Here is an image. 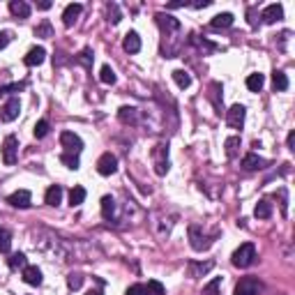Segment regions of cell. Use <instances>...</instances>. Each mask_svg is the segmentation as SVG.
<instances>
[{
  "instance_id": "1",
  "label": "cell",
  "mask_w": 295,
  "mask_h": 295,
  "mask_svg": "<svg viewBox=\"0 0 295 295\" xmlns=\"http://www.w3.org/2000/svg\"><path fill=\"white\" fill-rule=\"evenodd\" d=\"M231 258H233L235 268H249V265L256 260V247L251 245V242H245V245H240L233 251Z\"/></svg>"
},
{
  "instance_id": "2",
  "label": "cell",
  "mask_w": 295,
  "mask_h": 295,
  "mask_svg": "<svg viewBox=\"0 0 295 295\" xmlns=\"http://www.w3.org/2000/svg\"><path fill=\"white\" fill-rule=\"evenodd\" d=\"M16 159H19V139L14 134H10L3 141V161L7 166H12V164H16Z\"/></svg>"
},
{
  "instance_id": "3",
  "label": "cell",
  "mask_w": 295,
  "mask_h": 295,
  "mask_svg": "<svg viewBox=\"0 0 295 295\" xmlns=\"http://www.w3.org/2000/svg\"><path fill=\"white\" fill-rule=\"evenodd\" d=\"M60 143H62V148H65L67 155H79V152L83 150V141H81V136L74 134V132H62Z\"/></svg>"
},
{
  "instance_id": "4",
  "label": "cell",
  "mask_w": 295,
  "mask_h": 295,
  "mask_svg": "<svg viewBox=\"0 0 295 295\" xmlns=\"http://www.w3.org/2000/svg\"><path fill=\"white\" fill-rule=\"evenodd\" d=\"M245 115H247V109L242 104H233L228 111H226V122H228L233 129H240L245 125Z\"/></svg>"
},
{
  "instance_id": "5",
  "label": "cell",
  "mask_w": 295,
  "mask_h": 295,
  "mask_svg": "<svg viewBox=\"0 0 295 295\" xmlns=\"http://www.w3.org/2000/svg\"><path fill=\"white\" fill-rule=\"evenodd\" d=\"M19 113H21V102H19V97H12V100H7V104L0 109V122L16 120Z\"/></svg>"
},
{
  "instance_id": "6",
  "label": "cell",
  "mask_w": 295,
  "mask_h": 295,
  "mask_svg": "<svg viewBox=\"0 0 295 295\" xmlns=\"http://www.w3.org/2000/svg\"><path fill=\"white\" fill-rule=\"evenodd\" d=\"M115 171H118V159H115V155L104 152V155L97 159V173L100 175H113Z\"/></svg>"
},
{
  "instance_id": "7",
  "label": "cell",
  "mask_w": 295,
  "mask_h": 295,
  "mask_svg": "<svg viewBox=\"0 0 295 295\" xmlns=\"http://www.w3.org/2000/svg\"><path fill=\"white\" fill-rule=\"evenodd\" d=\"M189 240H191V247H194L196 251H205L208 247L212 245V238H205V235H201L199 226H189Z\"/></svg>"
},
{
  "instance_id": "8",
  "label": "cell",
  "mask_w": 295,
  "mask_h": 295,
  "mask_svg": "<svg viewBox=\"0 0 295 295\" xmlns=\"http://www.w3.org/2000/svg\"><path fill=\"white\" fill-rule=\"evenodd\" d=\"M260 290V284L254 279V277H245V279L238 281L235 286V293L233 295H258Z\"/></svg>"
},
{
  "instance_id": "9",
  "label": "cell",
  "mask_w": 295,
  "mask_h": 295,
  "mask_svg": "<svg viewBox=\"0 0 295 295\" xmlns=\"http://www.w3.org/2000/svg\"><path fill=\"white\" fill-rule=\"evenodd\" d=\"M7 203L14 205V208H21V210H25V208H30L32 196H30V191H28V189H19V191H14V194L7 196Z\"/></svg>"
},
{
  "instance_id": "10",
  "label": "cell",
  "mask_w": 295,
  "mask_h": 295,
  "mask_svg": "<svg viewBox=\"0 0 295 295\" xmlns=\"http://www.w3.org/2000/svg\"><path fill=\"white\" fill-rule=\"evenodd\" d=\"M260 19H263V23H277L279 19H284V7L279 3H272L260 12Z\"/></svg>"
},
{
  "instance_id": "11",
  "label": "cell",
  "mask_w": 295,
  "mask_h": 295,
  "mask_svg": "<svg viewBox=\"0 0 295 295\" xmlns=\"http://www.w3.org/2000/svg\"><path fill=\"white\" fill-rule=\"evenodd\" d=\"M155 21H157V25H159L161 30H166V32L180 30V21L175 19V16H171V14H164V12L155 14Z\"/></svg>"
},
{
  "instance_id": "12",
  "label": "cell",
  "mask_w": 295,
  "mask_h": 295,
  "mask_svg": "<svg viewBox=\"0 0 295 295\" xmlns=\"http://www.w3.org/2000/svg\"><path fill=\"white\" fill-rule=\"evenodd\" d=\"M44 58H46L44 46H35V49H30L28 53H25L23 62H25L28 67H37V65H42V62H44Z\"/></svg>"
},
{
  "instance_id": "13",
  "label": "cell",
  "mask_w": 295,
  "mask_h": 295,
  "mask_svg": "<svg viewBox=\"0 0 295 295\" xmlns=\"http://www.w3.org/2000/svg\"><path fill=\"white\" fill-rule=\"evenodd\" d=\"M81 12H83V5H79V3H72V5L65 7V12H62V23L70 28V25L76 23V19L81 16Z\"/></svg>"
},
{
  "instance_id": "14",
  "label": "cell",
  "mask_w": 295,
  "mask_h": 295,
  "mask_svg": "<svg viewBox=\"0 0 295 295\" xmlns=\"http://www.w3.org/2000/svg\"><path fill=\"white\" fill-rule=\"evenodd\" d=\"M23 281L28 286H40L42 284V270L37 265H25L23 268Z\"/></svg>"
},
{
  "instance_id": "15",
  "label": "cell",
  "mask_w": 295,
  "mask_h": 295,
  "mask_svg": "<svg viewBox=\"0 0 295 295\" xmlns=\"http://www.w3.org/2000/svg\"><path fill=\"white\" fill-rule=\"evenodd\" d=\"M122 49H125L127 53H139V51H141V37H139V32H134V30L127 32L125 40H122Z\"/></svg>"
},
{
  "instance_id": "16",
  "label": "cell",
  "mask_w": 295,
  "mask_h": 295,
  "mask_svg": "<svg viewBox=\"0 0 295 295\" xmlns=\"http://www.w3.org/2000/svg\"><path fill=\"white\" fill-rule=\"evenodd\" d=\"M265 166V159L263 157H258L256 152H249V155L242 157V169L245 171H258Z\"/></svg>"
},
{
  "instance_id": "17",
  "label": "cell",
  "mask_w": 295,
  "mask_h": 295,
  "mask_svg": "<svg viewBox=\"0 0 295 295\" xmlns=\"http://www.w3.org/2000/svg\"><path fill=\"white\" fill-rule=\"evenodd\" d=\"M231 25H233V14L231 12H221V14H217L210 21V28H215V30H224V28H231Z\"/></svg>"
},
{
  "instance_id": "18",
  "label": "cell",
  "mask_w": 295,
  "mask_h": 295,
  "mask_svg": "<svg viewBox=\"0 0 295 295\" xmlns=\"http://www.w3.org/2000/svg\"><path fill=\"white\" fill-rule=\"evenodd\" d=\"M10 12L14 16H19V19H28V16H30V5H28V3H23V0H12V3H10Z\"/></svg>"
},
{
  "instance_id": "19",
  "label": "cell",
  "mask_w": 295,
  "mask_h": 295,
  "mask_svg": "<svg viewBox=\"0 0 295 295\" xmlns=\"http://www.w3.org/2000/svg\"><path fill=\"white\" fill-rule=\"evenodd\" d=\"M44 201L49 205H60V201H62V187L60 185H51L49 189H46V194H44Z\"/></svg>"
},
{
  "instance_id": "20",
  "label": "cell",
  "mask_w": 295,
  "mask_h": 295,
  "mask_svg": "<svg viewBox=\"0 0 295 295\" xmlns=\"http://www.w3.org/2000/svg\"><path fill=\"white\" fill-rule=\"evenodd\" d=\"M254 215L258 217V219H270V215H272V203L268 199H260L258 203H256V208H254Z\"/></svg>"
},
{
  "instance_id": "21",
  "label": "cell",
  "mask_w": 295,
  "mask_h": 295,
  "mask_svg": "<svg viewBox=\"0 0 295 295\" xmlns=\"http://www.w3.org/2000/svg\"><path fill=\"white\" fill-rule=\"evenodd\" d=\"M219 92H221V85L219 83H212L210 85V92H208V97H210V102H212V106H215L217 113H221V111H224V104H221Z\"/></svg>"
},
{
  "instance_id": "22",
  "label": "cell",
  "mask_w": 295,
  "mask_h": 295,
  "mask_svg": "<svg viewBox=\"0 0 295 295\" xmlns=\"http://www.w3.org/2000/svg\"><path fill=\"white\" fill-rule=\"evenodd\" d=\"M118 115H120V120L125 122H132V125H136V120H139V111L134 109V106H122L120 111H118Z\"/></svg>"
},
{
  "instance_id": "23",
  "label": "cell",
  "mask_w": 295,
  "mask_h": 295,
  "mask_svg": "<svg viewBox=\"0 0 295 295\" xmlns=\"http://www.w3.org/2000/svg\"><path fill=\"white\" fill-rule=\"evenodd\" d=\"M265 85V76L263 74H249L247 76V88H249L251 92H260Z\"/></svg>"
},
{
  "instance_id": "24",
  "label": "cell",
  "mask_w": 295,
  "mask_h": 295,
  "mask_svg": "<svg viewBox=\"0 0 295 295\" xmlns=\"http://www.w3.org/2000/svg\"><path fill=\"white\" fill-rule=\"evenodd\" d=\"M224 148H226V157L233 159V157L238 155V150H240V136H231V139H226Z\"/></svg>"
},
{
  "instance_id": "25",
  "label": "cell",
  "mask_w": 295,
  "mask_h": 295,
  "mask_svg": "<svg viewBox=\"0 0 295 295\" xmlns=\"http://www.w3.org/2000/svg\"><path fill=\"white\" fill-rule=\"evenodd\" d=\"M173 81L178 83V88H182V90L191 85V76L187 74L185 70H175V72H173Z\"/></svg>"
},
{
  "instance_id": "26",
  "label": "cell",
  "mask_w": 295,
  "mask_h": 295,
  "mask_svg": "<svg viewBox=\"0 0 295 295\" xmlns=\"http://www.w3.org/2000/svg\"><path fill=\"white\" fill-rule=\"evenodd\" d=\"M83 201H85V189L76 185L74 189L70 191V205H72V208H76V205H81Z\"/></svg>"
},
{
  "instance_id": "27",
  "label": "cell",
  "mask_w": 295,
  "mask_h": 295,
  "mask_svg": "<svg viewBox=\"0 0 295 295\" xmlns=\"http://www.w3.org/2000/svg\"><path fill=\"white\" fill-rule=\"evenodd\" d=\"M203 295H221V277H215L210 284H205Z\"/></svg>"
},
{
  "instance_id": "28",
  "label": "cell",
  "mask_w": 295,
  "mask_h": 295,
  "mask_svg": "<svg viewBox=\"0 0 295 295\" xmlns=\"http://www.w3.org/2000/svg\"><path fill=\"white\" fill-rule=\"evenodd\" d=\"M272 85H275V90H279V92L288 88V79H286L284 72H275V74H272Z\"/></svg>"
},
{
  "instance_id": "29",
  "label": "cell",
  "mask_w": 295,
  "mask_h": 295,
  "mask_svg": "<svg viewBox=\"0 0 295 295\" xmlns=\"http://www.w3.org/2000/svg\"><path fill=\"white\" fill-rule=\"evenodd\" d=\"M113 212H115V201L111 199V196H104V199H102V215H104L106 219H111Z\"/></svg>"
},
{
  "instance_id": "30",
  "label": "cell",
  "mask_w": 295,
  "mask_h": 295,
  "mask_svg": "<svg viewBox=\"0 0 295 295\" xmlns=\"http://www.w3.org/2000/svg\"><path fill=\"white\" fill-rule=\"evenodd\" d=\"M100 81H102V83H106V85H113L115 83V72L111 70L109 65H104V67H102V72H100Z\"/></svg>"
},
{
  "instance_id": "31",
  "label": "cell",
  "mask_w": 295,
  "mask_h": 295,
  "mask_svg": "<svg viewBox=\"0 0 295 295\" xmlns=\"http://www.w3.org/2000/svg\"><path fill=\"white\" fill-rule=\"evenodd\" d=\"M25 265H28L25 254H21V251H19V254H12L10 256V268H12V270H16V268H21V270H23Z\"/></svg>"
},
{
  "instance_id": "32",
  "label": "cell",
  "mask_w": 295,
  "mask_h": 295,
  "mask_svg": "<svg viewBox=\"0 0 295 295\" xmlns=\"http://www.w3.org/2000/svg\"><path fill=\"white\" fill-rule=\"evenodd\" d=\"M12 247V235L5 228H0V254H7Z\"/></svg>"
},
{
  "instance_id": "33",
  "label": "cell",
  "mask_w": 295,
  "mask_h": 295,
  "mask_svg": "<svg viewBox=\"0 0 295 295\" xmlns=\"http://www.w3.org/2000/svg\"><path fill=\"white\" fill-rule=\"evenodd\" d=\"M106 14H109V21L111 23H120V19H122V14H120V7L115 5V3H111L109 7H106Z\"/></svg>"
},
{
  "instance_id": "34",
  "label": "cell",
  "mask_w": 295,
  "mask_h": 295,
  "mask_svg": "<svg viewBox=\"0 0 295 295\" xmlns=\"http://www.w3.org/2000/svg\"><path fill=\"white\" fill-rule=\"evenodd\" d=\"M145 288H148V293H150V295H166L164 284H161V281H157V279H150Z\"/></svg>"
},
{
  "instance_id": "35",
  "label": "cell",
  "mask_w": 295,
  "mask_h": 295,
  "mask_svg": "<svg viewBox=\"0 0 295 295\" xmlns=\"http://www.w3.org/2000/svg\"><path fill=\"white\" fill-rule=\"evenodd\" d=\"M76 60H79L81 65L85 67V70H92V51H90V49H83V51H81V55L76 58Z\"/></svg>"
},
{
  "instance_id": "36",
  "label": "cell",
  "mask_w": 295,
  "mask_h": 295,
  "mask_svg": "<svg viewBox=\"0 0 295 295\" xmlns=\"http://www.w3.org/2000/svg\"><path fill=\"white\" fill-rule=\"evenodd\" d=\"M60 161L67 166V169H79V155H67V152H62L60 155Z\"/></svg>"
},
{
  "instance_id": "37",
  "label": "cell",
  "mask_w": 295,
  "mask_h": 295,
  "mask_svg": "<svg viewBox=\"0 0 295 295\" xmlns=\"http://www.w3.org/2000/svg\"><path fill=\"white\" fill-rule=\"evenodd\" d=\"M35 35L37 37H44V40H46V37H53V30H51V23H49V21H44L42 25H37V28H35Z\"/></svg>"
},
{
  "instance_id": "38",
  "label": "cell",
  "mask_w": 295,
  "mask_h": 295,
  "mask_svg": "<svg viewBox=\"0 0 295 295\" xmlns=\"http://www.w3.org/2000/svg\"><path fill=\"white\" fill-rule=\"evenodd\" d=\"M67 286H70L72 290H79L81 286H83V275H79V272H76V275H70L67 277Z\"/></svg>"
},
{
  "instance_id": "39",
  "label": "cell",
  "mask_w": 295,
  "mask_h": 295,
  "mask_svg": "<svg viewBox=\"0 0 295 295\" xmlns=\"http://www.w3.org/2000/svg\"><path fill=\"white\" fill-rule=\"evenodd\" d=\"M49 129H51L49 122H46V120H40V122L35 125V136H37V139H44V136L49 134Z\"/></svg>"
},
{
  "instance_id": "40",
  "label": "cell",
  "mask_w": 295,
  "mask_h": 295,
  "mask_svg": "<svg viewBox=\"0 0 295 295\" xmlns=\"http://www.w3.org/2000/svg\"><path fill=\"white\" fill-rule=\"evenodd\" d=\"M210 268H212V263H205V265L191 263V265H189V277H199V272H208Z\"/></svg>"
},
{
  "instance_id": "41",
  "label": "cell",
  "mask_w": 295,
  "mask_h": 295,
  "mask_svg": "<svg viewBox=\"0 0 295 295\" xmlns=\"http://www.w3.org/2000/svg\"><path fill=\"white\" fill-rule=\"evenodd\" d=\"M25 88V83H12V85H3L0 88V95H10V92H19V90H23Z\"/></svg>"
},
{
  "instance_id": "42",
  "label": "cell",
  "mask_w": 295,
  "mask_h": 295,
  "mask_svg": "<svg viewBox=\"0 0 295 295\" xmlns=\"http://www.w3.org/2000/svg\"><path fill=\"white\" fill-rule=\"evenodd\" d=\"M125 295H150V293H148V288H145L143 284H134V286H129V288H127Z\"/></svg>"
},
{
  "instance_id": "43",
  "label": "cell",
  "mask_w": 295,
  "mask_h": 295,
  "mask_svg": "<svg viewBox=\"0 0 295 295\" xmlns=\"http://www.w3.org/2000/svg\"><path fill=\"white\" fill-rule=\"evenodd\" d=\"M12 42V32H0V49H5Z\"/></svg>"
},
{
  "instance_id": "44",
  "label": "cell",
  "mask_w": 295,
  "mask_h": 295,
  "mask_svg": "<svg viewBox=\"0 0 295 295\" xmlns=\"http://www.w3.org/2000/svg\"><path fill=\"white\" fill-rule=\"evenodd\" d=\"M286 143H288V150H295V132H290V134H288Z\"/></svg>"
},
{
  "instance_id": "45",
  "label": "cell",
  "mask_w": 295,
  "mask_h": 295,
  "mask_svg": "<svg viewBox=\"0 0 295 295\" xmlns=\"http://www.w3.org/2000/svg\"><path fill=\"white\" fill-rule=\"evenodd\" d=\"M210 5V0H199V3H191V7L194 10H201V7H208Z\"/></svg>"
},
{
  "instance_id": "46",
  "label": "cell",
  "mask_w": 295,
  "mask_h": 295,
  "mask_svg": "<svg viewBox=\"0 0 295 295\" xmlns=\"http://www.w3.org/2000/svg\"><path fill=\"white\" fill-rule=\"evenodd\" d=\"M185 5H189V3H182V0H175V3H171V5H169V10H175V7H185Z\"/></svg>"
},
{
  "instance_id": "47",
  "label": "cell",
  "mask_w": 295,
  "mask_h": 295,
  "mask_svg": "<svg viewBox=\"0 0 295 295\" xmlns=\"http://www.w3.org/2000/svg\"><path fill=\"white\" fill-rule=\"evenodd\" d=\"M37 7H40V10H51V3L49 0H42V3H37Z\"/></svg>"
},
{
  "instance_id": "48",
  "label": "cell",
  "mask_w": 295,
  "mask_h": 295,
  "mask_svg": "<svg viewBox=\"0 0 295 295\" xmlns=\"http://www.w3.org/2000/svg\"><path fill=\"white\" fill-rule=\"evenodd\" d=\"M85 295H102V290H88Z\"/></svg>"
}]
</instances>
